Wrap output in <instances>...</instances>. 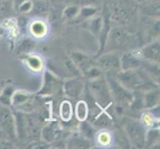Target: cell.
Returning <instances> with one entry per match:
<instances>
[{
	"label": "cell",
	"mask_w": 160,
	"mask_h": 149,
	"mask_svg": "<svg viewBox=\"0 0 160 149\" xmlns=\"http://www.w3.org/2000/svg\"><path fill=\"white\" fill-rule=\"evenodd\" d=\"M119 79L128 87L138 89V87H142L146 85V82H143L144 78L141 75H139V73H135V72L125 73L124 75H121L119 77Z\"/></svg>",
	"instance_id": "obj_1"
},
{
	"label": "cell",
	"mask_w": 160,
	"mask_h": 149,
	"mask_svg": "<svg viewBox=\"0 0 160 149\" xmlns=\"http://www.w3.org/2000/svg\"><path fill=\"white\" fill-rule=\"evenodd\" d=\"M98 142H100V144L106 146L109 144L110 140H112V136H110L108 132H101L100 135L98 137Z\"/></svg>",
	"instance_id": "obj_8"
},
{
	"label": "cell",
	"mask_w": 160,
	"mask_h": 149,
	"mask_svg": "<svg viewBox=\"0 0 160 149\" xmlns=\"http://www.w3.org/2000/svg\"><path fill=\"white\" fill-rule=\"evenodd\" d=\"M72 112H73V110H72V104L68 101L63 102L60 107L61 118L65 121H69L72 117Z\"/></svg>",
	"instance_id": "obj_5"
},
{
	"label": "cell",
	"mask_w": 160,
	"mask_h": 149,
	"mask_svg": "<svg viewBox=\"0 0 160 149\" xmlns=\"http://www.w3.org/2000/svg\"><path fill=\"white\" fill-rule=\"evenodd\" d=\"M27 65L33 71H40L43 67V63L40 58L38 57H30L27 59Z\"/></svg>",
	"instance_id": "obj_7"
},
{
	"label": "cell",
	"mask_w": 160,
	"mask_h": 149,
	"mask_svg": "<svg viewBox=\"0 0 160 149\" xmlns=\"http://www.w3.org/2000/svg\"><path fill=\"white\" fill-rule=\"evenodd\" d=\"M0 126L8 134L14 133V120L10 112L5 107H0Z\"/></svg>",
	"instance_id": "obj_2"
},
{
	"label": "cell",
	"mask_w": 160,
	"mask_h": 149,
	"mask_svg": "<svg viewBox=\"0 0 160 149\" xmlns=\"http://www.w3.org/2000/svg\"><path fill=\"white\" fill-rule=\"evenodd\" d=\"M30 30L33 33V35L36 37H43L47 32V26L41 21H35L32 23Z\"/></svg>",
	"instance_id": "obj_4"
},
{
	"label": "cell",
	"mask_w": 160,
	"mask_h": 149,
	"mask_svg": "<svg viewBox=\"0 0 160 149\" xmlns=\"http://www.w3.org/2000/svg\"><path fill=\"white\" fill-rule=\"evenodd\" d=\"M88 104L86 103V102L81 101L77 103L76 107V115L78 119H80L81 121H84L87 117H88Z\"/></svg>",
	"instance_id": "obj_6"
},
{
	"label": "cell",
	"mask_w": 160,
	"mask_h": 149,
	"mask_svg": "<svg viewBox=\"0 0 160 149\" xmlns=\"http://www.w3.org/2000/svg\"><path fill=\"white\" fill-rule=\"evenodd\" d=\"M142 129L143 128L141 127V126L138 123H136V122H134L133 124H131V125L128 126V133L130 135V138L133 137L134 142L136 143V144H138V145L142 144L143 137H144Z\"/></svg>",
	"instance_id": "obj_3"
}]
</instances>
